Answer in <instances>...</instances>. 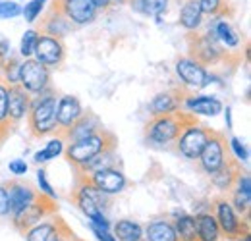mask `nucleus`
<instances>
[{
    "label": "nucleus",
    "instance_id": "38",
    "mask_svg": "<svg viewBox=\"0 0 251 241\" xmlns=\"http://www.w3.org/2000/svg\"><path fill=\"white\" fill-rule=\"evenodd\" d=\"M228 147H230V152L234 154V158H238L240 162H246L248 158H250V152H248V147L238 139V137H230V143H228Z\"/></svg>",
    "mask_w": 251,
    "mask_h": 241
},
{
    "label": "nucleus",
    "instance_id": "42",
    "mask_svg": "<svg viewBox=\"0 0 251 241\" xmlns=\"http://www.w3.org/2000/svg\"><path fill=\"white\" fill-rule=\"evenodd\" d=\"M91 230H93L95 238H97L99 241H118L114 236H112V232H108V230H102V228L93 226V224H91Z\"/></svg>",
    "mask_w": 251,
    "mask_h": 241
},
{
    "label": "nucleus",
    "instance_id": "24",
    "mask_svg": "<svg viewBox=\"0 0 251 241\" xmlns=\"http://www.w3.org/2000/svg\"><path fill=\"white\" fill-rule=\"evenodd\" d=\"M184 110L199 116H217L222 110V102L215 96H186Z\"/></svg>",
    "mask_w": 251,
    "mask_h": 241
},
{
    "label": "nucleus",
    "instance_id": "25",
    "mask_svg": "<svg viewBox=\"0 0 251 241\" xmlns=\"http://www.w3.org/2000/svg\"><path fill=\"white\" fill-rule=\"evenodd\" d=\"M178 6H180L178 24L186 31L199 29L203 22V10L199 6V0H178Z\"/></svg>",
    "mask_w": 251,
    "mask_h": 241
},
{
    "label": "nucleus",
    "instance_id": "28",
    "mask_svg": "<svg viewBox=\"0 0 251 241\" xmlns=\"http://www.w3.org/2000/svg\"><path fill=\"white\" fill-rule=\"evenodd\" d=\"M195 218V226H197V236L199 241H220L222 240V234H220V228L217 224V218L213 212H201Z\"/></svg>",
    "mask_w": 251,
    "mask_h": 241
},
{
    "label": "nucleus",
    "instance_id": "35",
    "mask_svg": "<svg viewBox=\"0 0 251 241\" xmlns=\"http://www.w3.org/2000/svg\"><path fill=\"white\" fill-rule=\"evenodd\" d=\"M168 6V0H141V14L160 16Z\"/></svg>",
    "mask_w": 251,
    "mask_h": 241
},
{
    "label": "nucleus",
    "instance_id": "20",
    "mask_svg": "<svg viewBox=\"0 0 251 241\" xmlns=\"http://www.w3.org/2000/svg\"><path fill=\"white\" fill-rule=\"evenodd\" d=\"M102 127V123H100V118L91 112V110H83V114L77 118V121L70 127V131L66 133V137H64V141H70V143H74V141H79V139H83V137H87V135H91L95 131H99Z\"/></svg>",
    "mask_w": 251,
    "mask_h": 241
},
{
    "label": "nucleus",
    "instance_id": "11",
    "mask_svg": "<svg viewBox=\"0 0 251 241\" xmlns=\"http://www.w3.org/2000/svg\"><path fill=\"white\" fill-rule=\"evenodd\" d=\"M211 131H213L211 127L201 125V123L186 127L182 131V135L178 137V141L174 143L176 145V152H180L188 160H197L201 151H203V147L207 145V141L211 137Z\"/></svg>",
    "mask_w": 251,
    "mask_h": 241
},
{
    "label": "nucleus",
    "instance_id": "10",
    "mask_svg": "<svg viewBox=\"0 0 251 241\" xmlns=\"http://www.w3.org/2000/svg\"><path fill=\"white\" fill-rule=\"evenodd\" d=\"M20 85L31 96L43 93L50 87V68H47L35 58H25L20 70Z\"/></svg>",
    "mask_w": 251,
    "mask_h": 241
},
{
    "label": "nucleus",
    "instance_id": "19",
    "mask_svg": "<svg viewBox=\"0 0 251 241\" xmlns=\"http://www.w3.org/2000/svg\"><path fill=\"white\" fill-rule=\"evenodd\" d=\"M4 185H6L8 201H10V218L20 214L25 207H29L31 201L39 193L29 183H24V181H10V183H4Z\"/></svg>",
    "mask_w": 251,
    "mask_h": 241
},
{
    "label": "nucleus",
    "instance_id": "41",
    "mask_svg": "<svg viewBox=\"0 0 251 241\" xmlns=\"http://www.w3.org/2000/svg\"><path fill=\"white\" fill-rule=\"evenodd\" d=\"M10 216V201H8V191L6 185H0V218Z\"/></svg>",
    "mask_w": 251,
    "mask_h": 241
},
{
    "label": "nucleus",
    "instance_id": "6",
    "mask_svg": "<svg viewBox=\"0 0 251 241\" xmlns=\"http://www.w3.org/2000/svg\"><path fill=\"white\" fill-rule=\"evenodd\" d=\"M213 209H215V218L220 228L222 240L228 241H240L242 238L250 236V220L242 218L238 212L232 209L230 201L224 197H217L213 201Z\"/></svg>",
    "mask_w": 251,
    "mask_h": 241
},
{
    "label": "nucleus",
    "instance_id": "26",
    "mask_svg": "<svg viewBox=\"0 0 251 241\" xmlns=\"http://www.w3.org/2000/svg\"><path fill=\"white\" fill-rule=\"evenodd\" d=\"M209 27H211L213 35L217 37V41H219L224 48H228L230 52H238L242 39H240L238 31L234 29L226 20H217V22H213V25H209Z\"/></svg>",
    "mask_w": 251,
    "mask_h": 241
},
{
    "label": "nucleus",
    "instance_id": "7",
    "mask_svg": "<svg viewBox=\"0 0 251 241\" xmlns=\"http://www.w3.org/2000/svg\"><path fill=\"white\" fill-rule=\"evenodd\" d=\"M56 212H58L56 199H50L49 195H45V193L39 191L29 207H25L20 214L12 216V224H14V228H16L18 232L25 234L31 226L39 224L41 220H45V218H49V216H52V214H56Z\"/></svg>",
    "mask_w": 251,
    "mask_h": 241
},
{
    "label": "nucleus",
    "instance_id": "12",
    "mask_svg": "<svg viewBox=\"0 0 251 241\" xmlns=\"http://www.w3.org/2000/svg\"><path fill=\"white\" fill-rule=\"evenodd\" d=\"M75 25L66 18L60 6L56 4V0H52V4L49 6V10L41 16L39 25H37V33L39 35H49V37H56V39H64L66 35L74 33Z\"/></svg>",
    "mask_w": 251,
    "mask_h": 241
},
{
    "label": "nucleus",
    "instance_id": "39",
    "mask_svg": "<svg viewBox=\"0 0 251 241\" xmlns=\"http://www.w3.org/2000/svg\"><path fill=\"white\" fill-rule=\"evenodd\" d=\"M37 180H39V191H41V193H45V195H49L50 199H56V201H58L56 191L50 187V183H49V180H47V172H45V168H39V170H37Z\"/></svg>",
    "mask_w": 251,
    "mask_h": 241
},
{
    "label": "nucleus",
    "instance_id": "29",
    "mask_svg": "<svg viewBox=\"0 0 251 241\" xmlns=\"http://www.w3.org/2000/svg\"><path fill=\"white\" fill-rule=\"evenodd\" d=\"M112 236L118 241H143V228L133 220L122 218L114 224Z\"/></svg>",
    "mask_w": 251,
    "mask_h": 241
},
{
    "label": "nucleus",
    "instance_id": "34",
    "mask_svg": "<svg viewBox=\"0 0 251 241\" xmlns=\"http://www.w3.org/2000/svg\"><path fill=\"white\" fill-rule=\"evenodd\" d=\"M0 125L8 131H14V125L8 120V85L0 77Z\"/></svg>",
    "mask_w": 251,
    "mask_h": 241
},
{
    "label": "nucleus",
    "instance_id": "21",
    "mask_svg": "<svg viewBox=\"0 0 251 241\" xmlns=\"http://www.w3.org/2000/svg\"><path fill=\"white\" fill-rule=\"evenodd\" d=\"M240 172H242V162L238 158H234V154L230 152L228 158L224 160V164L220 166L211 178H213V183L219 187L220 191H226L228 193L232 189V185H234V181H236Z\"/></svg>",
    "mask_w": 251,
    "mask_h": 241
},
{
    "label": "nucleus",
    "instance_id": "22",
    "mask_svg": "<svg viewBox=\"0 0 251 241\" xmlns=\"http://www.w3.org/2000/svg\"><path fill=\"white\" fill-rule=\"evenodd\" d=\"M184 98L186 96L182 93H176V91L158 93L149 104V112H151V116H160V114H170V112L182 110Z\"/></svg>",
    "mask_w": 251,
    "mask_h": 241
},
{
    "label": "nucleus",
    "instance_id": "37",
    "mask_svg": "<svg viewBox=\"0 0 251 241\" xmlns=\"http://www.w3.org/2000/svg\"><path fill=\"white\" fill-rule=\"evenodd\" d=\"M45 2H47V0H31V2H27V4H25V8H24L22 12H24V18H25L29 24H33V22H37V20H39L41 10H43Z\"/></svg>",
    "mask_w": 251,
    "mask_h": 241
},
{
    "label": "nucleus",
    "instance_id": "13",
    "mask_svg": "<svg viewBox=\"0 0 251 241\" xmlns=\"http://www.w3.org/2000/svg\"><path fill=\"white\" fill-rule=\"evenodd\" d=\"M83 106L79 102L77 96L74 95H64L58 96V102H56V131H54V137L62 139L66 137V133L70 131V127L77 121V118L83 114Z\"/></svg>",
    "mask_w": 251,
    "mask_h": 241
},
{
    "label": "nucleus",
    "instance_id": "9",
    "mask_svg": "<svg viewBox=\"0 0 251 241\" xmlns=\"http://www.w3.org/2000/svg\"><path fill=\"white\" fill-rule=\"evenodd\" d=\"M228 154H230V147H228L226 135H224L222 131L213 129V131H211V137H209V141H207V145L203 147V151H201L199 158H197V160H199V168H201L205 174L213 176L220 166L224 164V160L228 158Z\"/></svg>",
    "mask_w": 251,
    "mask_h": 241
},
{
    "label": "nucleus",
    "instance_id": "31",
    "mask_svg": "<svg viewBox=\"0 0 251 241\" xmlns=\"http://www.w3.org/2000/svg\"><path fill=\"white\" fill-rule=\"evenodd\" d=\"M20 70H22V62L14 56H8L6 62L0 68V77L6 85H18L20 83Z\"/></svg>",
    "mask_w": 251,
    "mask_h": 241
},
{
    "label": "nucleus",
    "instance_id": "30",
    "mask_svg": "<svg viewBox=\"0 0 251 241\" xmlns=\"http://www.w3.org/2000/svg\"><path fill=\"white\" fill-rule=\"evenodd\" d=\"M174 230H176V238L178 241H199L197 236V226H195V218L184 214L174 222Z\"/></svg>",
    "mask_w": 251,
    "mask_h": 241
},
{
    "label": "nucleus",
    "instance_id": "2",
    "mask_svg": "<svg viewBox=\"0 0 251 241\" xmlns=\"http://www.w3.org/2000/svg\"><path fill=\"white\" fill-rule=\"evenodd\" d=\"M186 41H188V56L197 64H201L203 68H215L220 64L240 60L238 52H230L220 45L211 27H207L205 31H188Z\"/></svg>",
    "mask_w": 251,
    "mask_h": 241
},
{
    "label": "nucleus",
    "instance_id": "3",
    "mask_svg": "<svg viewBox=\"0 0 251 241\" xmlns=\"http://www.w3.org/2000/svg\"><path fill=\"white\" fill-rule=\"evenodd\" d=\"M56 102L58 95L54 89H45L43 93L31 96V104L27 110V129L33 139H41L47 135H54L56 131Z\"/></svg>",
    "mask_w": 251,
    "mask_h": 241
},
{
    "label": "nucleus",
    "instance_id": "43",
    "mask_svg": "<svg viewBox=\"0 0 251 241\" xmlns=\"http://www.w3.org/2000/svg\"><path fill=\"white\" fill-rule=\"evenodd\" d=\"M8 56H10V41L0 33V68H2V64L6 62Z\"/></svg>",
    "mask_w": 251,
    "mask_h": 241
},
{
    "label": "nucleus",
    "instance_id": "1",
    "mask_svg": "<svg viewBox=\"0 0 251 241\" xmlns=\"http://www.w3.org/2000/svg\"><path fill=\"white\" fill-rule=\"evenodd\" d=\"M199 123L197 116L191 114L188 110H176L170 114H160V116H151V120L145 127V137L151 145L162 147V149H170L178 137L182 135V131Z\"/></svg>",
    "mask_w": 251,
    "mask_h": 241
},
{
    "label": "nucleus",
    "instance_id": "32",
    "mask_svg": "<svg viewBox=\"0 0 251 241\" xmlns=\"http://www.w3.org/2000/svg\"><path fill=\"white\" fill-rule=\"evenodd\" d=\"M199 6L203 10V16L220 18V16H230L232 14L230 0H199Z\"/></svg>",
    "mask_w": 251,
    "mask_h": 241
},
{
    "label": "nucleus",
    "instance_id": "33",
    "mask_svg": "<svg viewBox=\"0 0 251 241\" xmlns=\"http://www.w3.org/2000/svg\"><path fill=\"white\" fill-rule=\"evenodd\" d=\"M62 151H64V141L58 139V137H54V139H50V141L47 143V147H45L43 151H39L35 154V162H37V164H45V162L56 158L58 154H62Z\"/></svg>",
    "mask_w": 251,
    "mask_h": 241
},
{
    "label": "nucleus",
    "instance_id": "17",
    "mask_svg": "<svg viewBox=\"0 0 251 241\" xmlns=\"http://www.w3.org/2000/svg\"><path fill=\"white\" fill-rule=\"evenodd\" d=\"M56 4L74 25H87L97 18V8L91 0H56Z\"/></svg>",
    "mask_w": 251,
    "mask_h": 241
},
{
    "label": "nucleus",
    "instance_id": "45",
    "mask_svg": "<svg viewBox=\"0 0 251 241\" xmlns=\"http://www.w3.org/2000/svg\"><path fill=\"white\" fill-rule=\"evenodd\" d=\"M60 241H85L81 240V238H77L75 234H74V230L70 228V226H66L62 232V236H60Z\"/></svg>",
    "mask_w": 251,
    "mask_h": 241
},
{
    "label": "nucleus",
    "instance_id": "14",
    "mask_svg": "<svg viewBox=\"0 0 251 241\" xmlns=\"http://www.w3.org/2000/svg\"><path fill=\"white\" fill-rule=\"evenodd\" d=\"M35 60L45 64L47 68H60L66 60V47L62 39L49 37V35H39L35 43Z\"/></svg>",
    "mask_w": 251,
    "mask_h": 241
},
{
    "label": "nucleus",
    "instance_id": "4",
    "mask_svg": "<svg viewBox=\"0 0 251 241\" xmlns=\"http://www.w3.org/2000/svg\"><path fill=\"white\" fill-rule=\"evenodd\" d=\"M112 147H118V139L112 131L100 127L99 131H95L91 135L79 139V141H74L66 147L64 156L66 160L72 164V168H77L81 166L83 162H87L89 158H93L95 154H99L104 149H112Z\"/></svg>",
    "mask_w": 251,
    "mask_h": 241
},
{
    "label": "nucleus",
    "instance_id": "18",
    "mask_svg": "<svg viewBox=\"0 0 251 241\" xmlns=\"http://www.w3.org/2000/svg\"><path fill=\"white\" fill-rule=\"evenodd\" d=\"M29 104H31V95L20 83L8 85V120L14 127L27 116Z\"/></svg>",
    "mask_w": 251,
    "mask_h": 241
},
{
    "label": "nucleus",
    "instance_id": "40",
    "mask_svg": "<svg viewBox=\"0 0 251 241\" xmlns=\"http://www.w3.org/2000/svg\"><path fill=\"white\" fill-rule=\"evenodd\" d=\"M22 12L18 2H0V18H14Z\"/></svg>",
    "mask_w": 251,
    "mask_h": 241
},
{
    "label": "nucleus",
    "instance_id": "15",
    "mask_svg": "<svg viewBox=\"0 0 251 241\" xmlns=\"http://www.w3.org/2000/svg\"><path fill=\"white\" fill-rule=\"evenodd\" d=\"M176 73L180 77V81L189 87V89H203L205 85H209L211 81H215L217 77L207 73V70L197 64L195 60H191L189 56H182L176 62Z\"/></svg>",
    "mask_w": 251,
    "mask_h": 241
},
{
    "label": "nucleus",
    "instance_id": "23",
    "mask_svg": "<svg viewBox=\"0 0 251 241\" xmlns=\"http://www.w3.org/2000/svg\"><path fill=\"white\" fill-rule=\"evenodd\" d=\"M118 164H120V158L116 154V147H112V149H104L99 154H95L93 158H89L81 166L74 168V172H77V174H91V172H99V170H104V168H118Z\"/></svg>",
    "mask_w": 251,
    "mask_h": 241
},
{
    "label": "nucleus",
    "instance_id": "5",
    "mask_svg": "<svg viewBox=\"0 0 251 241\" xmlns=\"http://www.w3.org/2000/svg\"><path fill=\"white\" fill-rule=\"evenodd\" d=\"M70 197H72L74 205L91 220L93 226H99L102 230H108V220L104 218V212H102V209H106L110 205L106 193L97 191V189L85 185V183H77L75 181Z\"/></svg>",
    "mask_w": 251,
    "mask_h": 241
},
{
    "label": "nucleus",
    "instance_id": "8",
    "mask_svg": "<svg viewBox=\"0 0 251 241\" xmlns=\"http://www.w3.org/2000/svg\"><path fill=\"white\" fill-rule=\"evenodd\" d=\"M74 180L77 183H85L97 191H102L106 195H116V193L124 191L126 185H127V180H126L124 172L120 168H104V170L91 172V174L74 172Z\"/></svg>",
    "mask_w": 251,
    "mask_h": 241
},
{
    "label": "nucleus",
    "instance_id": "47",
    "mask_svg": "<svg viewBox=\"0 0 251 241\" xmlns=\"http://www.w3.org/2000/svg\"><path fill=\"white\" fill-rule=\"evenodd\" d=\"M10 133H12V131H8L6 127H2V125H0V143H2V141H4V139L10 135Z\"/></svg>",
    "mask_w": 251,
    "mask_h": 241
},
{
    "label": "nucleus",
    "instance_id": "16",
    "mask_svg": "<svg viewBox=\"0 0 251 241\" xmlns=\"http://www.w3.org/2000/svg\"><path fill=\"white\" fill-rule=\"evenodd\" d=\"M68 226V222L64 220L62 216H49L45 220H41L39 224L31 226L25 232V240L27 241H60L64 228Z\"/></svg>",
    "mask_w": 251,
    "mask_h": 241
},
{
    "label": "nucleus",
    "instance_id": "36",
    "mask_svg": "<svg viewBox=\"0 0 251 241\" xmlns=\"http://www.w3.org/2000/svg\"><path fill=\"white\" fill-rule=\"evenodd\" d=\"M37 37H39V33H37L35 29L25 31V35L22 37V47H20V52H22V56H24V58H31V56H33Z\"/></svg>",
    "mask_w": 251,
    "mask_h": 241
},
{
    "label": "nucleus",
    "instance_id": "46",
    "mask_svg": "<svg viewBox=\"0 0 251 241\" xmlns=\"http://www.w3.org/2000/svg\"><path fill=\"white\" fill-rule=\"evenodd\" d=\"M91 4L97 8V12H106V10H110V6H112L110 0H91Z\"/></svg>",
    "mask_w": 251,
    "mask_h": 241
},
{
    "label": "nucleus",
    "instance_id": "44",
    "mask_svg": "<svg viewBox=\"0 0 251 241\" xmlns=\"http://www.w3.org/2000/svg\"><path fill=\"white\" fill-rule=\"evenodd\" d=\"M8 168L14 172V174H18V176H22V174H25L27 172V162L25 160H12L10 164H8Z\"/></svg>",
    "mask_w": 251,
    "mask_h": 241
},
{
    "label": "nucleus",
    "instance_id": "27",
    "mask_svg": "<svg viewBox=\"0 0 251 241\" xmlns=\"http://www.w3.org/2000/svg\"><path fill=\"white\" fill-rule=\"evenodd\" d=\"M143 241H178L174 222L170 220H153L143 230Z\"/></svg>",
    "mask_w": 251,
    "mask_h": 241
}]
</instances>
